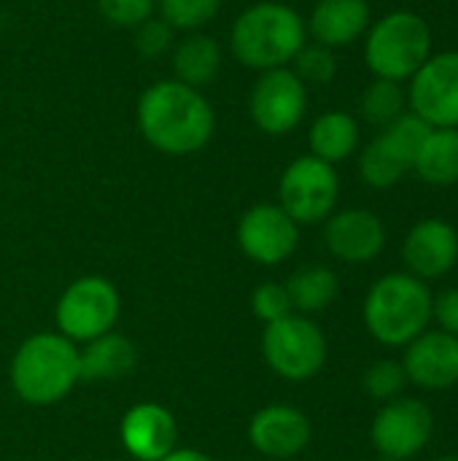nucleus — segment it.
<instances>
[{
    "mask_svg": "<svg viewBox=\"0 0 458 461\" xmlns=\"http://www.w3.org/2000/svg\"><path fill=\"white\" fill-rule=\"evenodd\" d=\"M159 461H213L208 454H202V451H194V448H175V451H170L165 459Z\"/></svg>",
    "mask_w": 458,
    "mask_h": 461,
    "instance_id": "obj_34",
    "label": "nucleus"
},
{
    "mask_svg": "<svg viewBox=\"0 0 458 461\" xmlns=\"http://www.w3.org/2000/svg\"><path fill=\"white\" fill-rule=\"evenodd\" d=\"M340 197V178L335 165L313 154L289 162L278 181V205L302 227L327 221Z\"/></svg>",
    "mask_w": 458,
    "mask_h": 461,
    "instance_id": "obj_8",
    "label": "nucleus"
},
{
    "mask_svg": "<svg viewBox=\"0 0 458 461\" xmlns=\"http://www.w3.org/2000/svg\"><path fill=\"white\" fill-rule=\"evenodd\" d=\"M410 111L432 127H458V51L429 57L410 78Z\"/></svg>",
    "mask_w": 458,
    "mask_h": 461,
    "instance_id": "obj_12",
    "label": "nucleus"
},
{
    "mask_svg": "<svg viewBox=\"0 0 458 461\" xmlns=\"http://www.w3.org/2000/svg\"><path fill=\"white\" fill-rule=\"evenodd\" d=\"M405 375L421 389H451L458 384V338L448 332H421L408 343Z\"/></svg>",
    "mask_w": 458,
    "mask_h": 461,
    "instance_id": "obj_16",
    "label": "nucleus"
},
{
    "mask_svg": "<svg viewBox=\"0 0 458 461\" xmlns=\"http://www.w3.org/2000/svg\"><path fill=\"white\" fill-rule=\"evenodd\" d=\"M138 365V348L135 343L121 332H105L78 351V370L81 381L105 384V381H121L127 378Z\"/></svg>",
    "mask_w": 458,
    "mask_h": 461,
    "instance_id": "obj_19",
    "label": "nucleus"
},
{
    "mask_svg": "<svg viewBox=\"0 0 458 461\" xmlns=\"http://www.w3.org/2000/svg\"><path fill=\"white\" fill-rule=\"evenodd\" d=\"M413 170L432 186L458 181V127H435L427 138Z\"/></svg>",
    "mask_w": 458,
    "mask_h": 461,
    "instance_id": "obj_23",
    "label": "nucleus"
},
{
    "mask_svg": "<svg viewBox=\"0 0 458 461\" xmlns=\"http://www.w3.org/2000/svg\"><path fill=\"white\" fill-rule=\"evenodd\" d=\"M283 286L292 300V311H297L300 316H313L327 311L340 294L337 276L324 265H308L297 270Z\"/></svg>",
    "mask_w": 458,
    "mask_h": 461,
    "instance_id": "obj_22",
    "label": "nucleus"
},
{
    "mask_svg": "<svg viewBox=\"0 0 458 461\" xmlns=\"http://www.w3.org/2000/svg\"><path fill=\"white\" fill-rule=\"evenodd\" d=\"M135 119L143 140L167 157L202 151L216 130V113L208 97L175 78H165L143 89Z\"/></svg>",
    "mask_w": 458,
    "mask_h": 461,
    "instance_id": "obj_1",
    "label": "nucleus"
},
{
    "mask_svg": "<svg viewBox=\"0 0 458 461\" xmlns=\"http://www.w3.org/2000/svg\"><path fill=\"white\" fill-rule=\"evenodd\" d=\"M432 57V30L416 11H391L381 16L364 41V59L375 78L402 84L413 78Z\"/></svg>",
    "mask_w": 458,
    "mask_h": 461,
    "instance_id": "obj_5",
    "label": "nucleus"
},
{
    "mask_svg": "<svg viewBox=\"0 0 458 461\" xmlns=\"http://www.w3.org/2000/svg\"><path fill=\"white\" fill-rule=\"evenodd\" d=\"M408 384V375H405V367L402 362H394V359H381L375 365L367 367L364 373V389L370 397L381 400V402H391L402 394Z\"/></svg>",
    "mask_w": 458,
    "mask_h": 461,
    "instance_id": "obj_29",
    "label": "nucleus"
},
{
    "mask_svg": "<svg viewBox=\"0 0 458 461\" xmlns=\"http://www.w3.org/2000/svg\"><path fill=\"white\" fill-rule=\"evenodd\" d=\"M251 311L265 324L281 321L289 313H294L292 311V300L286 294V286L283 284H275V281H265V284H259L254 289V294H251Z\"/></svg>",
    "mask_w": 458,
    "mask_h": 461,
    "instance_id": "obj_31",
    "label": "nucleus"
},
{
    "mask_svg": "<svg viewBox=\"0 0 458 461\" xmlns=\"http://www.w3.org/2000/svg\"><path fill=\"white\" fill-rule=\"evenodd\" d=\"M378 461H394V459H383V456H381V459H378Z\"/></svg>",
    "mask_w": 458,
    "mask_h": 461,
    "instance_id": "obj_36",
    "label": "nucleus"
},
{
    "mask_svg": "<svg viewBox=\"0 0 458 461\" xmlns=\"http://www.w3.org/2000/svg\"><path fill=\"white\" fill-rule=\"evenodd\" d=\"M432 130H435V127L427 124L418 113L405 111V113L397 116L389 127H383L381 138H383V143L389 146V151H391L408 170H413V165H416V159H418V154H421L427 138L432 135Z\"/></svg>",
    "mask_w": 458,
    "mask_h": 461,
    "instance_id": "obj_24",
    "label": "nucleus"
},
{
    "mask_svg": "<svg viewBox=\"0 0 458 461\" xmlns=\"http://www.w3.org/2000/svg\"><path fill=\"white\" fill-rule=\"evenodd\" d=\"M221 70V46L205 32H189L173 46V73L175 81L202 89Z\"/></svg>",
    "mask_w": 458,
    "mask_h": 461,
    "instance_id": "obj_20",
    "label": "nucleus"
},
{
    "mask_svg": "<svg viewBox=\"0 0 458 461\" xmlns=\"http://www.w3.org/2000/svg\"><path fill=\"white\" fill-rule=\"evenodd\" d=\"M119 438L132 459L159 461L178 448V424L165 405L138 402L124 413Z\"/></svg>",
    "mask_w": 458,
    "mask_h": 461,
    "instance_id": "obj_14",
    "label": "nucleus"
},
{
    "mask_svg": "<svg viewBox=\"0 0 458 461\" xmlns=\"http://www.w3.org/2000/svg\"><path fill=\"white\" fill-rule=\"evenodd\" d=\"M78 381V348L59 332L30 335L11 357V389L27 405H57Z\"/></svg>",
    "mask_w": 458,
    "mask_h": 461,
    "instance_id": "obj_3",
    "label": "nucleus"
},
{
    "mask_svg": "<svg viewBox=\"0 0 458 461\" xmlns=\"http://www.w3.org/2000/svg\"><path fill=\"white\" fill-rule=\"evenodd\" d=\"M300 81L308 84H329L337 76V59L335 51L321 46V43H305L300 49V54L294 57V68H292Z\"/></svg>",
    "mask_w": 458,
    "mask_h": 461,
    "instance_id": "obj_28",
    "label": "nucleus"
},
{
    "mask_svg": "<svg viewBox=\"0 0 458 461\" xmlns=\"http://www.w3.org/2000/svg\"><path fill=\"white\" fill-rule=\"evenodd\" d=\"M173 27L162 19V16H151L143 24L135 27V49L140 57L146 59H157L162 54H167L173 49Z\"/></svg>",
    "mask_w": 458,
    "mask_h": 461,
    "instance_id": "obj_32",
    "label": "nucleus"
},
{
    "mask_svg": "<svg viewBox=\"0 0 458 461\" xmlns=\"http://www.w3.org/2000/svg\"><path fill=\"white\" fill-rule=\"evenodd\" d=\"M308 32L313 43L327 49H340L354 43L370 27V3L367 0H319L310 19Z\"/></svg>",
    "mask_w": 458,
    "mask_h": 461,
    "instance_id": "obj_18",
    "label": "nucleus"
},
{
    "mask_svg": "<svg viewBox=\"0 0 458 461\" xmlns=\"http://www.w3.org/2000/svg\"><path fill=\"white\" fill-rule=\"evenodd\" d=\"M432 319H437L443 332L458 338V289H445L432 297Z\"/></svg>",
    "mask_w": 458,
    "mask_h": 461,
    "instance_id": "obj_33",
    "label": "nucleus"
},
{
    "mask_svg": "<svg viewBox=\"0 0 458 461\" xmlns=\"http://www.w3.org/2000/svg\"><path fill=\"white\" fill-rule=\"evenodd\" d=\"M432 429L435 419L429 405H424L421 400L397 397L378 411L370 438L383 459L405 461L427 448V443L432 440Z\"/></svg>",
    "mask_w": 458,
    "mask_h": 461,
    "instance_id": "obj_11",
    "label": "nucleus"
},
{
    "mask_svg": "<svg viewBox=\"0 0 458 461\" xmlns=\"http://www.w3.org/2000/svg\"><path fill=\"white\" fill-rule=\"evenodd\" d=\"M437 461H458L456 456H445V459H437Z\"/></svg>",
    "mask_w": 458,
    "mask_h": 461,
    "instance_id": "obj_35",
    "label": "nucleus"
},
{
    "mask_svg": "<svg viewBox=\"0 0 458 461\" xmlns=\"http://www.w3.org/2000/svg\"><path fill=\"white\" fill-rule=\"evenodd\" d=\"M238 246L256 265H281L300 246V224L278 203H256L238 221Z\"/></svg>",
    "mask_w": 458,
    "mask_h": 461,
    "instance_id": "obj_10",
    "label": "nucleus"
},
{
    "mask_svg": "<svg viewBox=\"0 0 458 461\" xmlns=\"http://www.w3.org/2000/svg\"><path fill=\"white\" fill-rule=\"evenodd\" d=\"M402 259L410 276L427 281L451 273L458 262L456 230L443 219H424L418 221L402 246Z\"/></svg>",
    "mask_w": 458,
    "mask_h": 461,
    "instance_id": "obj_17",
    "label": "nucleus"
},
{
    "mask_svg": "<svg viewBox=\"0 0 458 461\" xmlns=\"http://www.w3.org/2000/svg\"><path fill=\"white\" fill-rule=\"evenodd\" d=\"M100 16L121 30H135L146 19L154 16L157 0H97Z\"/></svg>",
    "mask_w": 458,
    "mask_h": 461,
    "instance_id": "obj_30",
    "label": "nucleus"
},
{
    "mask_svg": "<svg viewBox=\"0 0 458 461\" xmlns=\"http://www.w3.org/2000/svg\"><path fill=\"white\" fill-rule=\"evenodd\" d=\"M221 8V0H157L159 16L181 32H200Z\"/></svg>",
    "mask_w": 458,
    "mask_h": 461,
    "instance_id": "obj_27",
    "label": "nucleus"
},
{
    "mask_svg": "<svg viewBox=\"0 0 458 461\" xmlns=\"http://www.w3.org/2000/svg\"><path fill=\"white\" fill-rule=\"evenodd\" d=\"M308 27L300 11L286 3L262 0L248 5L229 30V49L238 62L251 70L289 68L308 43Z\"/></svg>",
    "mask_w": 458,
    "mask_h": 461,
    "instance_id": "obj_2",
    "label": "nucleus"
},
{
    "mask_svg": "<svg viewBox=\"0 0 458 461\" xmlns=\"http://www.w3.org/2000/svg\"><path fill=\"white\" fill-rule=\"evenodd\" d=\"M262 357L275 375L302 384L321 373L327 362V338L308 316L289 313L281 321L265 324Z\"/></svg>",
    "mask_w": 458,
    "mask_h": 461,
    "instance_id": "obj_6",
    "label": "nucleus"
},
{
    "mask_svg": "<svg viewBox=\"0 0 458 461\" xmlns=\"http://www.w3.org/2000/svg\"><path fill=\"white\" fill-rule=\"evenodd\" d=\"M432 321V292L410 273H389L364 300V327L383 346H408Z\"/></svg>",
    "mask_w": 458,
    "mask_h": 461,
    "instance_id": "obj_4",
    "label": "nucleus"
},
{
    "mask_svg": "<svg viewBox=\"0 0 458 461\" xmlns=\"http://www.w3.org/2000/svg\"><path fill=\"white\" fill-rule=\"evenodd\" d=\"M324 240L337 259L348 265H362V262H373L383 251L386 227L373 211L348 208L327 219Z\"/></svg>",
    "mask_w": 458,
    "mask_h": 461,
    "instance_id": "obj_15",
    "label": "nucleus"
},
{
    "mask_svg": "<svg viewBox=\"0 0 458 461\" xmlns=\"http://www.w3.org/2000/svg\"><path fill=\"white\" fill-rule=\"evenodd\" d=\"M310 154L321 162L337 165L348 159L359 146V124L346 111H327L321 113L308 132Z\"/></svg>",
    "mask_w": 458,
    "mask_h": 461,
    "instance_id": "obj_21",
    "label": "nucleus"
},
{
    "mask_svg": "<svg viewBox=\"0 0 458 461\" xmlns=\"http://www.w3.org/2000/svg\"><path fill=\"white\" fill-rule=\"evenodd\" d=\"M408 95L397 81L375 78L362 95V116L375 127H389L397 116L405 113Z\"/></svg>",
    "mask_w": 458,
    "mask_h": 461,
    "instance_id": "obj_25",
    "label": "nucleus"
},
{
    "mask_svg": "<svg viewBox=\"0 0 458 461\" xmlns=\"http://www.w3.org/2000/svg\"><path fill=\"white\" fill-rule=\"evenodd\" d=\"M359 173H362V181L367 186H373V189H389V186H394L408 173V167L389 151V146L378 135L362 151V157H359Z\"/></svg>",
    "mask_w": 458,
    "mask_h": 461,
    "instance_id": "obj_26",
    "label": "nucleus"
},
{
    "mask_svg": "<svg viewBox=\"0 0 458 461\" xmlns=\"http://www.w3.org/2000/svg\"><path fill=\"white\" fill-rule=\"evenodd\" d=\"M121 311L116 286L103 276H84L73 281L57 300V332L73 343H89L113 330Z\"/></svg>",
    "mask_w": 458,
    "mask_h": 461,
    "instance_id": "obj_7",
    "label": "nucleus"
},
{
    "mask_svg": "<svg viewBox=\"0 0 458 461\" xmlns=\"http://www.w3.org/2000/svg\"><path fill=\"white\" fill-rule=\"evenodd\" d=\"M248 440L267 459H294L310 443V421L300 408L267 405L251 416Z\"/></svg>",
    "mask_w": 458,
    "mask_h": 461,
    "instance_id": "obj_13",
    "label": "nucleus"
},
{
    "mask_svg": "<svg viewBox=\"0 0 458 461\" xmlns=\"http://www.w3.org/2000/svg\"><path fill=\"white\" fill-rule=\"evenodd\" d=\"M308 111V86L292 68L262 70L251 86L248 113L265 135H289Z\"/></svg>",
    "mask_w": 458,
    "mask_h": 461,
    "instance_id": "obj_9",
    "label": "nucleus"
}]
</instances>
